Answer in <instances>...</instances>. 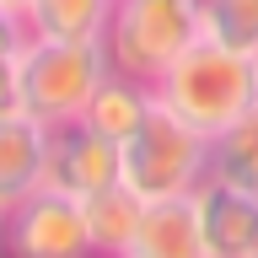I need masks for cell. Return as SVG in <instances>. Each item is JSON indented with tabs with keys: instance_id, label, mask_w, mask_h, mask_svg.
<instances>
[{
	"instance_id": "6da1fadb",
	"label": "cell",
	"mask_w": 258,
	"mask_h": 258,
	"mask_svg": "<svg viewBox=\"0 0 258 258\" xmlns=\"http://www.w3.org/2000/svg\"><path fill=\"white\" fill-rule=\"evenodd\" d=\"M156 97L194 129L221 135L247 108H258V59L215 43V38H199L167 64V76L156 81Z\"/></svg>"
},
{
	"instance_id": "7a4b0ae2",
	"label": "cell",
	"mask_w": 258,
	"mask_h": 258,
	"mask_svg": "<svg viewBox=\"0 0 258 258\" xmlns=\"http://www.w3.org/2000/svg\"><path fill=\"white\" fill-rule=\"evenodd\" d=\"M210 177V135L177 118L156 97V113L124 140V183L140 199H188Z\"/></svg>"
},
{
	"instance_id": "3957f363",
	"label": "cell",
	"mask_w": 258,
	"mask_h": 258,
	"mask_svg": "<svg viewBox=\"0 0 258 258\" xmlns=\"http://www.w3.org/2000/svg\"><path fill=\"white\" fill-rule=\"evenodd\" d=\"M205 38L199 0H118L108 22V59L124 76H140L156 86L167 64Z\"/></svg>"
},
{
	"instance_id": "277c9868",
	"label": "cell",
	"mask_w": 258,
	"mask_h": 258,
	"mask_svg": "<svg viewBox=\"0 0 258 258\" xmlns=\"http://www.w3.org/2000/svg\"><path fill=\"white\" fill-rule=\"evenodd\" d=\"M108 70H113L108 43L27 38V48H22V113H32L38 124L81 118L92 92L108 81Z\"/></svg>"
},
{
	"instance_id": "5b68a950",
	"label": "cell",
	"mask_w": 258,
	"mask_h": 258,
	"mask_svg": "<svg viewBox=\"0 0 258 258\" xmlns=\"http://www.w3.org/2000/svg\"><path fill=\"white\" fill-rule=\"evenodd\" d=\"M6 258H97L86 210L70 194L38 188L6 210Z\"/></svg>"
},
{
	"instance_id": "8992f818",
	"label": "cell",
	"mask_w": 258,
	"mask_h": 258,
	"mask_svg": "<svg viewBox=\"0 0 258 258\" xmlns=\"http://www.w3.org/2000/svg\"><path fill=\"white\" fill-rule=\"evenodd\" d=\"M124 183V145L97 135L86 118H64L48 124V167L43 188L70 194V199H92V194Z\"/></svg>"
},
{
	"instance_id": "52a82bcc",
	"label": "cell",
	"mask_w": 258,
	"mask_h": 258,
	"mask_svg": "<svg viewBox=\"0 0 258 258\" xmlns=\"http://www.w3.org/2000/svg\"><path fill=\"white\" fill-rule=\"evenodd\" d=\"M194 215H199L205 258H253L258 253V188L205 177L194 188Z\"/></svg>"
},
{
	"instance_id": "ba28073f",
	"label": "cell",
	"mask_w": 258,
	"mask_h": 258,
	"mask_svg": "<svg viewBox=\"0 0 258 258\" xmlns=\"http://www.w3.org/2000/svg\"><path fill=\"white\" fill-rule=\"evenodd\" d=\"M48 167V124H38L32 113H0V210L22 205L27 194L43 188Z\"/></svg>"
},
{
	"instance_id": "9c48e42d",
	"label": "cell",
	"mask_w": 258,
	"mask_h": 258,
	"mask_svg": "<svg viewBox=\"0 0 258 258\" xmlns=\"http://www.w3.org/2000/svg\"><path fill=\"white\" fill-rule=\"evenodd\" d=\"M124 258H205V237H199V215L188 199H145V215L129 237Z\"/></svg>"
},
{
	"instance_id": "30bf717a",
	"label": "cell",
	"mask_w": 258,
	"mask_h": 258,
	"mask_svg": "<svg viewBox=\"0 0 258 258\" xmlns=\"http://www.w3.org/2000/svg\"><path fill=\"white\" fill-rule=\"evenodd\" d=\"M151 113H156V86L140 81V76H124V70H108V81L92 92V102H86L81 118H86L97 135H108V140L124 145Z\"/></svg>"
},
{
	"instance_id": "8fae6325",
	"label": "cell",
	"mask_w": 258,
	"mask_h": 258,
	"mask_svg": "<svg viewBox=\"0 0 258 258\" xmlns=\"http://www.w3.org/2000/svg\"><path fill=\"white\" fill-rule=\"evenodd\" d=\"M118 0H32L22 22L32 38H54V43H102Z\"/></svg>"
},
{
	"instance_id": "7c38bea8",
	"label": "cell",
	"mask_w": 258,
	"mask_h": 258,
	"mask_svg": "<svg viewBox=\"0 0 258 258\" xmlns=\"http://www.w3.org/2000/svg\"><path fill=\"white\" fill-rule=\"evenodd\" d=\"M81 210H86L92 253L97 258H124L129 253V237H135V226H140V215H145V199L129 188V183H113V188L81 199Z\"/></svg>"
},
{
	"instance_id": "4fadbf2b",
	"label": "cell",
	"mask_w": 258,
	"mask_h": 258,
	"mask_svg": "<svg viewBox=\"0 0 258 258\" xmlns=\"http://www.w3.org/2000/svg\"><path fill=\"white\" fill-rule=\"evenodd\" d=\"M210 177L237 183V188H258V108H247L221 135H210Z\"/></svg>"
},
{
	"instance_id": "5bb4252c",
	"label": "cell",
	"mask_w": 258,
	"mask_h": 258,
	"mask_svg": "<svg viewBox=\"0 0 258 258\" xmlns=\"http://www.w3.org/2000/svg\"><path fill=\"white\" fill-rule=\"evenodd\" d=\"M205 38L258 59V0H199Z\"/></svg>"
},
{
	"instance_id": "9a60e30c",
	"label": "cell",
	"mask_w": 258,
	"mask_h": 258,
	"mask_svg": "<svg viewBox=\"0 0 258 258\" xmlns=\"http://www.w3.org/2000/svg\"><path fill=\"white\" fill-rule=\"evenodd\" d=\"M27 22L0 11V113L22 108V48H27Z\"/></svg>"
},
{
	"instance_id": "2e32d148",
	"label": "cell",
	"mask_w": 258,
	"mask_h": 258,
	"mask_svg": "<svg viewBox=\"0 0 258 258\" xmlns=\"http://www.w3.org/2000/svg\"><path fill=\"white\" fill-rule=\"evenodd\" d=\"M27 6H32V0H0V11H6V16H22Z\"/></svg>"
},
{
	"instance_id": "e0dca14e",
	"label": "cell",
	"mask_w": 258,
	"mask_h": 258,
	"mask_svg": "<svg viewBox=\"0 0 258 258\" xmlns=\"http://www.w3.org/2000/svg\"><path fill=\"white\" fill-rule=\"evenodd\" d=\"M0 253H6V210H0Z\"/></svg>"
},
{
	"instance_id": "ac0fdd59",
	"label": "cell",
	"mask_w": 258,
	"mask_h": 258,
	"mask_svg": "<svg viewBox=\"0 0 258 258\" xmlns=\"http://www.w3.org/2000/svg\"><path fill=\"white\" fill-rule=\"evenodd\" d=\"M253 258H258V253H253Z\"/></svg>"
}]
</instances>
